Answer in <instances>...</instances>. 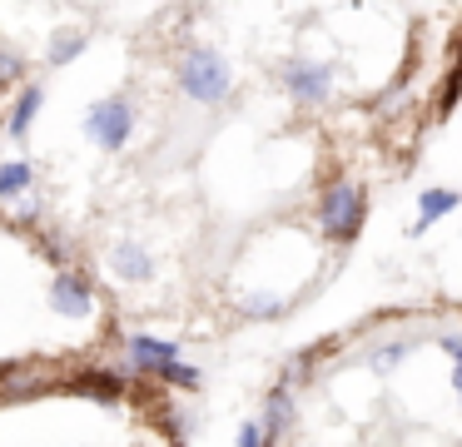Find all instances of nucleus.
I'll use <instances>...</instances> for the list:
<instances>
[{
    "instance_id": "1",
    "label": "nucleus",
    "mask_w": 462,
    "mask_h": 447,
    "mask_svg": "<svg viewBox=\"0 0 462 447\" xmlns=\"http://www.w3.org/2000/svg\"><path fill=\"white\" fill-rule=\"evenodd\" d=\"M174 79H180V89L194 99V105H224V99L234 95L229 60H224L219 50H209V45L184 50L180 65H174Z\"/></svg>"
},
{
    "instance_id": "2",
    "label": "nucleus",
    "mask_w": 462,
    "mask_h": 447,
    "mask_svg": "<svg viewBox=\"0 0 462 447\" xmlns=\"http://www.w3.org/2000/svg\"><path fill=\"white\" fill-rule=\"evenodd\" d=\"M363 219H368V199H363V189L353 184V179H333V184H323V194H319L323 238H333V244H353V238L363 234Z\"/></svg>"
},
{
    "instance_id": "3",
    "label": "nucleus",
    "mask_w": 462,
    "mask_h": 447,
    "mask_svg": "<svg viewBox=\"0 0 462 447\" xmlns=\"http://www.w3.org/2000/svg\"><path fill=\"white\" fill-rule=\"evenodd\" d=\"M85 135L95 139L100 149H125L130 144V135H134V105L125 95H110V99H100V105H90V115H85Z\"/></svg>"
},
{
    "instance_id": "4",
    "label": "nucleus",
    "mask_w": 462,
    "mask_h": 447,
    "mask_svg": "<svg viewBox=\"0 0 462 447\" xmlns=\"http://www.w3.org/2000/svg\"><path fill=\"white\" fill-rule=\"evenodd\" d=\"M279 85L299 105H323L333 95V65H323V60H283Z\"/></svg>"
},
{
    "instance_id": "5",
    "label": "nucleus",
    "mask_w": 462,
    "mask_h": 447,
    "mask_svg": "<svg viewBox=\"0 0 462 447\" xmlns=\"http://www.w3.org/2000/svg\"><path fill=\"white\" fill-rule=\"evenodd\" d=\"M51 308L60 318H90L95 313V288L85 274H75V268H60V274L51 278Z\"/></svg>"
},
{
    "instance_id": "6",
    "label": "nucleus",
    "mask_w": 462,
    "mask_h": 447,
    "mask_svg": "<svg viewBox=\"0 0 462 447\" xmlns=\"http://www.w3.org/2000/svg\"><path fill=\"white\" fill-rule=\"evenodd\" d=\"M125 353H130V368L144 377H160L170 363H180V343L154 338V333H130L125 338Z\"/></svg>"
},
{
    "instance_id": "7",
    "label": "nucleus",
    "mask_w": 462,
    "mask_h": 447,
    "mask_svg": "<svg viewBox=\"0 0 462 447\" xmlns=\"http://www.w3.org/2000/svg\"><path fill=\"white\" fill-rule=\"evenodd\" d=\"M110 274L120 278V284H150V278H154L150 248L134 244V238H120V244L110 248Z\"/></svg>"
},
{
    "instance_id": "8",
    "label": "nucleus",
    "mask_w": 462,
    "mask_h": 447,
    "mask_svg": "<svg viewBox=\"0 0 462 447\" xmlns=\"http://www.w3.org/2000/svg\"><path fill=\"white\" fill-rule=\"evenodd\" d=\"M457 204H462V194H457V189H448V184H432V189H422V194H418V224H412L408 234H428V228L438 224L442 214H452Z\"/></svg>"
},
{
    "instance_id": "9",
    "label": "nucleus",
    "mask_w": 462,
    "mask_h": 447,
    "mask_svg": "<svg viewBox=\"0 0 462 447\" xmlns=\"http://www.w3.org/2000/svg\"><path fill=\"white\" fill-rule=\"evenodd\" d=\"M70 383H75V393L100 397V403H120V397H125V377L110 373V368H90V373L70 377Z\"/></svg>"
},
{
    "instance_id": "10",
    "label": "nucleus",
    "mask_w": 462,
    "mask_h": 447,
    "mask_svg": "<svg viewBox=\"0 0 462 447\" xmlns=\"http://www.w3.org/2000/svg\"><path fill=\"white\" fill-rule=\"evenodd\" d=\"M41 105H45V89H41V85H25L21 99H15V109H11V119H5L11 139H25V135H31V125H35V115H41Z\"/></svg>"
},
{
    "instance_id": "11",
    "label": "nucleus",
    "mask_w": 462,
    "mask_h": 447,
    "mask_svg": "<svg viewBox=\"0 0 462 447\" xmlns=\"http://www.w3.org/2000/svg\"><path fill=\"white\" fill-rule=\"evenodd\" d=\"M35 189V164L31 159H11L0 164V199H25Z\"/></svg>"
},
{
    "instance_id": "12",
    "label": "nucleus",
    "mask_w": 462,
    "mask_h": 447,
    "mask_svg": "<svg viewBox=\"0 0 462 447\" xmlns=\"http://www.w3.org/2000/svg\"><path fill=\"white\" fill-rule=\"evenodd\" d=\"M239 313L269 323V318H283V313H289V298H279V293H244V298H239Z\"/></svg>"
},
{
    "instance_id": "13",
    "label": "nucleus",
    "mask_w": 462,
    "mask_h": 447,
    "mask_svg": "<svg viewBox=\"0 0 462 447\" xmlns=\"http://www.w3.org/2000/svg\"><path fill=\"white\" fill-rule=\"evenodd\" d=\"M85 45H90V40H85L80 30H65V35H55V40H51V55H45V60H51V65H70V60L80 55Z\"/></svg>"
},
{
    "instance_id": "14",
    "label": "nucleus",
    "mask_w": 462,
    "mask_h": 447,
    "mask_svg": "<svg viewBox=\"0 0 462 447\" xmlns=\"http://www.w3.org/2000/svg\"><path fill=\"white\" fill-rule=\"evenodd\" d=\"M25 75H31V65H25V60L15 55V50L0 45V85H21Z\"/></svg>"
},
{
    "instance_id": "15",
    "label": "nucleus",
    "mask_w": 462,
    "mask_h": 447,
    "mask_svg": "<svg viewBox=\"0 0 462 447\" xmlns=\"http://www.w3.org/2000/svg\"><path fill=\"white\" fill-rule=\"evenodd\" d=\"M160 383H170V387H199V368H194V363H170L160 373Z\"/></svg>"
},
{
    "instance_id": "16",
    "label": "nucleus",
    "mask_w": 462,
    "mask_h": 447,
    "mask_svg": "<svg viewBox=\"0 0 462 447\" xmlns=\"http://www.w3.org/2000/svg\"><path fill=\"white\" fill-rule=\"evenodd\" d=\"M457 99H462V65L452 70V79L442 85V99H438V115H452L457 109Z\"/></svg>"
},
{
    "instance_id": "17",
    "label": "nucleus",
    "mask_w": 462,
    "mask_h": 447,
    "mask_svg": "<svg viewBox=\"0 0 462 447\" xmlns=\"http://www.w3.org/2000/svg\"><path fill=\"white\" fill-rule=\"evenodd\" d=\"M41 248H45V258H51V264H60V268L70 264V254H65V238H60V234H45Z\"/></svg>"
},
{
    "instance_id": "18",
    "label": "nucleus",
    "mask_w": 462,
    "mask_h": 447,
    "mask_svg": "<svg viewBox=\"0 0 462 447\" xmlns=\"http://www.w3.org/2000/svg\"><path fill=\"white\" fill-rule=\"evenodd\" d=\"M239 447H263V433H259V423H254V417L239 427Z\"/></svg>"
},
{
    "instance_id": "19",
    "label": "nucleus",
    "mask_w": 462,
    "mask_h": 447,
    "mask_svg": "<svg viewBox=\"0 0 462 447\" xmlns=\"http://www.w3.org/2000/svg\"><path fill=\"white\" fill-rule=\"evenodd\" d=\"M35 219H41V204H35V199H21V224H35Z\"/></svg>"
}]
</instances>
